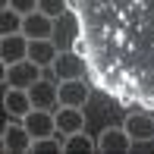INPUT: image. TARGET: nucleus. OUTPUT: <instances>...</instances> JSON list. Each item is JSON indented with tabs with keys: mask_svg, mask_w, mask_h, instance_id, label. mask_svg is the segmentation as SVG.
<instances>
[{
	"mask_svg": "<svg viewBox=\"0 0 154 154\" xmlns=\"http://www.w3.org/2000/svg\"><path fill=\"white\" fill-rule=\"evenodd\" d=\"M32 132H29V126H25L22 120H13V123H6L3 126V135H0V148H3L6 154H25V151H32Z\"/></svg>",
	"mask_w": 154,
	"mask_h": 154,
	"instance_id": "obj_1",
	"label": "nucleus"
},
{
	"mask_svg": "<svg viewBox=\"0 0 154 154\" xmlns=\"http://www.w3.org/2000/svg\"><path fill=\"white\" fill-rule=\"evenodd\" d=\"M41 79V66L32 60H19L13 66H3V85L6 88H32Z\"/></svg>",
	"mask_w": 154,
	"mask_h": 154,
	"instance_id": "obj_2",
	"label": "nucleus"
},
{
	"mask_svg": "<svg viewBox=\"0 0 154 154\" xmlns=\"http://www.w3.org/2000/svg\"><path fill=\"white\" fill-rule=\"evenodd\" d=\"M88 97H91V88H88L85 79H79V75H72V79H60L57 101L63 104V107H85Z\"/></svg>",
	"mask_w": 154,
	"mask_h": 154,
	"instance_id": "obj_3",
	"label": "nucleus"
},
{
	"mask_svg": "<svg viewBox=\"0 0 154 154\" xmlns=\"http://www.w3.org/2000/svg\"><path fill=\"white\" fill-rule=\"evenodd\" d=\"M29 44L32 41L25 38L22 32L0 35V63H3V66H13V63H19V60H29Z\"/></svg>",
	"mask_w": 154,
	"mask_h": 154,
	"instance_id": "obj_4",
	"label": "nucleus"
},
{
	"mask_svg": "<svg viewBox=\"0 0 154 154\" xmlns=\"http://www.w3.org/2000/svg\"><path fill=\"white\" fill-rule=\"evenodd\" d=\"M22 123L29 126L32 138H44V135H54V132H57V113H54V110H44V107H32L29 113L22 116Z\"/></svg>",
	"mask_w": 154,
	"mask_h": 154,
	"instance_id": "obj_5",
	"label": "nucleus"
},
{
	"mask_svg": "<svg viewBox=\"0 0 154 154\" xmlns=\"http://www.w3.org/2000/svg\"><path fill=\"white\" fill-rule=\"evenodd\" d=\"M132 148V135L126 132V126H104L97 135V151H110V154H123Z\"/></svg>",
	"mask_w": 154,
	"mask_h": 154,
	"instance_id": "obj_6",
	"label": "nucleus"
},
{
	"mask_svg": "<svg viewBox=\"0 0 154 154\" xmlns=\"http://www.w3.org/2000/svg\"><path fill=\"white\" fill-rule=\"evenodd\" d=\"M57 19H51L47 13H41V10H35L29 13V16L22 19V35L29 41H41V38H54V29H57Z\"/></svg>",
	"mask_w": 154,
	"mask_h": 154,
	"instance_id": "obj_7",
	"label": "nucleus"
},
{
	"mask_svg": "<svg viewBox=\"0 0 154 154\" xmlns=\"http://www.w3.org/2000/svg\"><path fill=\"white\" fill-rule=\"evenodd\" d=\"M32 107H35V104H32L29 88H6L3 85V110L13 116V120H22Z\"/></svg>",
	"mask_w": 154,
	"mask_h": 154,
	"instance_id": "obj_8",
	"label": "nucleus"
},
{
	"mask_svg": "<svg viewBox=\"0 0 154 154\" xmlns=\"http://www.w3.org/2000/svg\"><path fill=\"white\" fill-rule=\"evenodd\" d=\"M123 126H126V132L132 135V142H151V138H154V120L148 113H142V110H129L126 120H123Z\"/></svg>",
	"mask_w": 154,
	"mask_h": 154,
	"instance_id": "obj_9",
	"label": "nucleus"
},
{
	"mask_svg": "<svg viewBox=\"0 0 154 154\" xmlns=\"http://www.w3.org/2000/svg\"><path fill=\"white\" fill-rule=\"evenodd\" d=\"M29 60H32V63H38L41 69H51V66H57L60 51H57V44H54V38L32 41V44H29Z\"/></svg>",
	"mask_w": 154,
	"mask_h": 154,
	"instance_id": "obj_10",
	"label": "nucleus"
},
{
	"mask_svg": "<svg viewBox=\"0 0 154 154\" xmlns=\"http://www.w3.org/2000/svg\"><path fill=\"white\" fill-rule=\"evenodd\" d=\"M85 129V113L82 107H63L57 110V132L60 135H72V132H82Z\"/></svg>",
	"mask_w": 154,
	"mask_h": 154,
	"instance_id": "obj_11",
	"label": "nucleus"
},
{
	"mask_svg": "<svg viewBox=\"0 0 154 154\" xmlns=\"http://www.w3.org/2000/svg\"><path fill=\"white\" fill-rule=\"evenodd\" d=\"M91 151H97V138H91L85 129L63 135V154H91Z\"/></svg>",
	"mask_w": 154,
	"mask_h": 154,
	"instance_id": "obj_12",
	"label": "nucleus"
},
{
	"mask_svg": "<svg viewBox=\"0 0 154 154\" xmlns=\"http://www.w3.org/2000/svg\"><path fill=\"white\" fill-rule=\"evenodd\" d=\"M29 94H32L35 107H44V110H54V104H60L57 101V85H51V82H44V79L35 82V85L29 88Z\"/></svg>",
	"mask_w": 154,
	"mask_h": 154,
	"instance_id": "obj_13",
	"label": "nucleus"
},
{
	"mask_svg": "<svg viewBox=\"0 0 154 154\" xmlns=\"http://www.w3.org/2000/svg\"><path fill=\"white\" fill-rule=\"evenodd\" d=\"M22 13H16L13 6H3V13H0V35H16L22 32Z\"/></svg>",
	"mask_w": 154,
	"mask_h": 154,
	"instance_id": "obj_14",
	"label": "nucleus"
},
{
	"mask_svg": "<svg viewBox=\"0 0 154 154\" xmlns=\"http://www.w3.org/2000/svg\"><path fill=\"white\" fill-rule=\"evenodd\" d=\"M32 151H35V154H51V151L63 154V142L57 138V132H54V135H44V138H35V142H32Z\"/></svg>",
	"mask_w": 154,
	"mask_h": 154,
	"instance_id": "obj_15",
	"label": "nucleus"
},
{
	"mask_svg": "<svg viewBox=\"0 0 154 154\" xmlns=\"http://www.w3.org/2000/svg\"><path fill=\"white\" fill-rule=\"evenodd\" d=\"M38 10L47 13L51 19H60L63 13L69 10V0H38Z\"/></svg>",
	"mask_w": 154,
	"mask_h": 154,
	"instance_id": "obj_16",
	"label": "nucleus"
},
{
	"mask_svg": "<svg viewBox=\"0 0 154 154\" xmlns=\"http://www.w3.org/2000/svg\"><path fill=\"white\" fill-rule=\"evenodd\" d=\"M3 6H13L16 13L29 16V13H35V10H38V0H3Z\"/></svg>",
	"mask_w": 154,
	"mask_h": 154,
	"instance_id": "obj_17",
	"label": "nucleus"
},
{
	"mask_svg": "<svg viewBox=\"0 0 154 154\" xmlns=\"http://www.w3.org/2000/svg\"><path fill=\"white\" fill-rule=\"evenodd\" d=\"M57 66H63V79H72V75H79V60H75V57H63V54H60Z\"/></svg>",
	"mask_w": 154,
	"mask_h": 154,
	"instance_id": "obj_18",
	"label": "nucleus"
}]
</instances>
